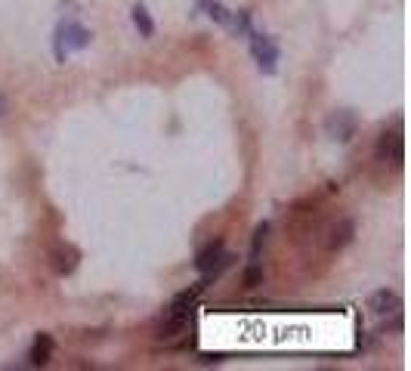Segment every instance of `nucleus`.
Here are the masks:
<instances>
[{
  "mask_svg": "<svg viewBox=\"0 0 411 371\" xmlns=\"http://www.w3.org/2000/svg\"><path fill=\"white\" fill-rule=\"evenodd\" d=\"M368 306H371L378 316H384V312H396V310H399V297H396L393 291H378Z\"/></svg>",
  "mask_w": 411,
  "mask_h": 371,
  "instance_id": "7",
  "label": "nucleus"
},
{
  "mask_svg": "<svg viewBox=\"0 0 411 371\" xmlns=\"http://www.w3.org/2000/svg\"><path fill=\"white\" fill-rule=\"evenodd\" d=\"M260 282H263V269L251 266L248 273H244V285H248V288H254V285H260Z\"/></svg>",
  "mask_w": 411,
  "mask_h": 371,
  "instance_id": "10",
  "label": "nucleus"
},
{
  "mask_svg": "<svg viewBox=\"0 0 411 371\" xmlns=\"http://www.w3.org/2000/svg\"><path fill=\"white\" fill-rule=\"evenodd\" d=\"M50 353H53V338H50V334H38V340H34V347H31V362L34 365H47Z\"/></svg>",
  "mask_w": 411,
  "mask_h": 371,
  "instance_id": "8",
  "label": "nucleus"
},
{
  "mask_svg": "<svg viewBox=\"0 0 411 371\" xmlns=\"http://www.w3.org/2000/svg\"><path fill=\"white\" fill-rule=\"evenodd\" d=\"M50 263H53V269L59 275H71L77 269V251H75V248H68V245L56 248V251L50 254Z\"/></svg>",
  "mask_w": 411,
  "mask_h": 371,
  "instance_id": "4",
  "label": "nucleus"
},
{
  "mask_svg": "<svg viewBox=\"0 0 411 371\" xmlns=\"http://www.w3.org/2000/svg\"><path fill=\"white\" fill-rule=\"evenodd\" d=\"M352 232H356V226H352V220H341V223L331 229V238H328V248L331 251H341L352 241Z\"/></svg>",
  "mask_w": 411,
  "mask_h": 371,
  "instance_id": "6",
  "label": "nucleus"
},
{
  "mask_svg": "<svg viewBox=\"0 0 411 371\" xmlns=\"http://www.w3.org/2000/svg\"><path fill=\"white\" fill-rule=\"evenodd\" d=\"M378 158L402 164V133H384L378 142Z\"/></svg>",
  "mask_w": 411,
  "mask_h": 371,
  "instance_id": "3",
  "label": "nucleus"
},
{
  "mask_svg": "<svg viewBox=\"0 0 411 371\" xmlns=\"http://www.w3.org/2000/svg\"><path fill=\"white\" fill-rule=\"evenodd\" d=\"M328 133L341 142H350L356 137V118H352L350 112H337V115L328 118Z\"/></svg>",
  "mask_w": 411,
  "mask_h": 371,
  "instance_id": "2",
  "label": "nucleus"
},
{
  "mask_svg": "<svg viewBox=\"0 0 411 371\" xmlns=\"http://www.w3.org/2000/svg\"><path fill=\"white\" fill-rule=\"evenodd\" d=\"M266 232H269V226H266V223H260V226H257V232H254V254L260 251V245H263Z\"/></svg>",
  "mask_w": 411,
  "mask_h": 371,
  "instance_id": "11",
  "label": "nucleus"
},
{
  "mask_svg": "<svg viewBox=\"0 0 411 371\" xmlns=\"http://www.w3.org/2000/svg\"><path fill=\"white\" fill-rule=\"evenodd\" d=\"M3 115H6V96L0 93V121H3Z\"/></svg>",
  "mask_w": 411,
  "mask_h": 371,
  "instance_id": "12",
  "label": "nucleus"
},
{
  "mask_svg": "<svg viewBox=\"0 0 411 371\" xmlns=\"http://www.w3.org/2000/svg\"><path fill=\"white\" fill-rule=\"evenodd\" d=\"M254 56H257L260 68L272 71V66H276V59H278V50L272 47L266 38H260V34H254Z\"/></svg>",
  "mask_w": 411,
  "mask_h": 371,
  "instance_id": "5",
  "label": "nucleus"
},
{
  "mask_svg": "<svg viewBox=\"0 0 411 371\" xmlns=\"http://www.w3.org/2000/svg\"><path fill=\"white\" fill-rule=\"evenodd\" d=\"M133 25L140 28L142 38H151V34H155V22H151L149 10H146L142 3H136V6H133Z\"/></svg>",
  "mask_w": 411,
  "mask_h": 371,
  "instance_id": "9",
  "label": "nucleus"
},
{
  "mask_svg": "<svg viewBox=\"0 0 411 371\" xmlns=\"http://www.w3.org/2000/svg\"><path fill=\"white\" fill-rule=\"evenodd\" d=\"M87 44H90V31H87L84 25L62 22L59 31H56V59L65 62V56H68L71 50H84Z\"/></svg>",
  "mask_w": 411,
  "mask_h": 371,
  "instance_id": "1",
  "label": "nucleus"
}]
</instances>
